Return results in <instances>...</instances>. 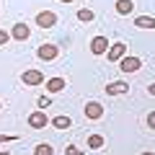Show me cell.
I'll return each mask as SVG.
<instances>
[{
    "label": "cell",
    "instance_id": "6da1fadb",
    "mask_svg": "<svg viewBox=\"0 0 155 155\" xmlns=\"http://www.w3.org/2000/svg\"><path fill=\"white\" fill-rule=\"evenodd\" d=\"M36 57L41 62H54L57 57H60V49H57V44H41L36 49Z\"/></svg>",
    "mask_w": 155,
    "mask_h": 155
},
{
    "label": "cell",
    "instance_id": "7a4b0ae2",
    "mask_svg": "<svg viewBox=\"0 0 155 155\" xmlns=\"http://www.w3.org/2000/svg\"><path fill=\"white\" fill-rule=\"evenodd\" d=\"M140 67H142V60H140V57H127V54H124L122 60H119V70H122L124 75H129V72H137Z\"/></svg>",
    "mask_w": 155,
    "mask_h": 155
},
{
    "label": "cell",
    "instance_id": "3957f363",
    "mask_svg": "<svg viewBox=\"0 0 155 155\" xmlns=\"http://www.w3.org/2000/svg\"><path fill=\"white\" fill-rule=\"evenodd\" d=\"M28 36H31V28H28V23H23V21L13 23V28H11V39H16V41H28Z\"/></svg>",
    "mask_w": 155,
    "mask_h": 155
},
{
    "label": "cell",
    "instance_id": "277c9868",
    "mask_svg": "<svg viewBox=\"0 0 155 155\" xmlns=\"http://www.w3.org/2000/svg\"><path fill=\"white\" fill-rule=\"evenodd\" d=\"M124 54H127V44H124V41H114V44L106 49V57H109V62H119Z\"/></svg>",
    "mask_w": 155,
    "mask_h": 155
},
{
    "label": "cell",
    "instance_id": "5b68a950",
    "mask_svg": "<svg viewBox=\"0 0 155 155\" xmlns=\"http://www.w3.org/2000/svg\"><path fill=\"white\" fill-rule=\"evenodd\" d=\"M83 114H85V119L96 122V119H101V116H104V106H101L98 101H88V104L83 106Z\"/></svg>",
    "mask_w": 155,
    "mask_h": 155
},
{
    "label": "cell",
    "instance_id": "8992f818",
    "mask_svg": "<svg viewBox=\"0 0 155 155\" xmlns=\"http://www.w3.org/2000/svg\"><path fill=\"white\" fill-rule=\"evenodd\" d=\"M106 49H109V36H93L91 39V54L101 57V54H106Z\"/></svg>",
    "mask_w": 155,
    "mask_h": 155
},
{
    "label": "cell",
    "instance_id": "52a82bcc",
    "mask_svg": "<svg viewBox=\"0 0 155 155\" xmlns=\"http://www.w3.org/2000/svg\"><path fill=\"white\" fill-rule=\"evenodd\" d=\"M21 80H23L26 85H41V83L47 80V75H44L41 70H26V72L21 75Z\"/></svg>",
    "mask_w": 155,
    "mask_h": 155
},
{
    "label": "cell",
    "instance_id": "ba28073f",
    "mask_svg": "<svg viewBox=\"0 0 155 155\" xmlns=\"http://www.w3.org/2000/svg\"><path fill=\"white\" fill-rule=\"evenodd\" d=\"M26 122H28V127H31V129H44L47 124H49V119H47V114H44V111L39 109V111H34V114L28 116Z\"/></svg>",
    "mask_w": 155,
    "mask_h": 155
},
{
    "label": "cell",
    "instance_id": "9c48e42d",
    "mask_svg": "<svg viewBox=\"0 0 155 155\" xmlns=\"http://www.w3.org/2000/svg\"><path fill=\"white\" fill-rule=\"evenodd\" d=\"M106 93L109 96H124V93H129V83L127 80H114V83L106 85Z\"/></svg>",
    "mask_w": 155,
    "mask_h": 155
},
{
    "label": "cell",
    "instance_id": "30bf717a",
    "mask_svg": "<svg viewBox=\"0 0 155 155\" xmlns=\"http://www.w3.org/2000/svg\"><path fill=\"white\" fill-rule=\"evenodd\" d=\"M36 23L41 28H52L57 23V13H52V11H41V13H36Z\"/></svg>",
    "mask_w": 155,
    "mask_h": 155
},
{
    "label": "cell",
    "instance_id": "8fae6325",
    "mask_svg": "<svg viewBox=\"0 0 155 155\" xmlns=\"http://www.w3.org/2000/svg\"><path fill=\"white\" fill-rule=\"evenodd\" d=\"M44 83H47V91H49V93H60V91L67 85V80L65 78H49V80H44Z\"/></svg>",
    "mask_w": 155,
    "mask_h": 155
},
{
    "label": "cell",
    "instance_id": "7c38bea8",
    "mask_svg": "<svg viewBox=\"0 0 155 155\" xmlns=\"http://www.w3.org/2000/svg\"><path fill=\"white\" fill-rule=\"evenodd\" d=\"M116 13L119 16H132V11H134V3L132 0H116Z\"/></svg>",
    "mask_w": 155,
    "mask_h": 155
},
{
    "label": "cell",
    "instance_id": "4fadbf2b",
    "mask_svg": "<svg viewBox=\"0 0 155 155\" xmlns=\"http://www.w3.org/2000/svg\"><path fill=\"white\" fill-rule=\"evenodd\" d=\"M134 26L137 28H150V31H153L155 28V18L153 16H134Z\"/></svg>",
    "mask_w": 155,
    "mask_h": 155
},
{
    "label": "cell",
    "instance_id": "5bb4252c",
    "mask_svg": "<svg viewBox=\"0 0 155 155\" xmlns=\"http://www.w3.org/2000/svg\"><path fill=\"white\" fill-rule=\"evenodd\" d=\"M49 122H52V127H54V129H70L72 127V119H70V116H54V119H49Z\"/></svg>",
    "mask_w": 155,
    "mask_h": 155
},
{
    "label": "cell",
    "instance_id": "9a60e30c",
    "mask_svg": "<svg viewBox=\"0 0 155 155\" xmlns=\"http://www.w3.org/2000/svg\"><path fill=\"white\" fill-rule=\"evenodd\" d=\"M96 18V13L91 11V8H80V11H78V21H83V23H91Z\"/></svg>",
    "mask_w": 155,
    "mask_h": 155
},
{
    "label": "cell",
    "instance_id": "2e32d148",
    "mask_svg": "<svg viewBox=\"0 0 155 155\" xmlns=\"http://www.w3.org/2000/svg\"><path fill=\"white\" fill-rule=\"evenodd\" d=\"M34 155H54V147L47 142H39L36 147H34Z\"/></svg>",
    "mask_w": 155,
    "mask_h": 155
},
{
    "label": "cell",
    "instance_id": "e0dca14e",
    "mask_svg": "<svg viewBox=\"0 0 155 155\" xmlns=\"http://www.w3.org/2000/svg\"><path fill=\"white\" fill-rule=\"evenodd\" d=\"M88 147L91 150H101L104 147V137H101V134H91L88 137Z\"/></svg>",
    "mask_w": 155,
    "mask_h": 155
},
{
    "label": "cell",
    "instance_id": "ac0fdd59",
    "mask_svg": "<svg viewBox=\"0 0 155 155\" xmlns=\"http://www.w3.org/2000/svg\"><path fill=\"white\" fill-rule=\"evenodd\" d=\"M36 104H39V109L44 111V109H49V106H52V98H49V96H39Z\"/></svg>",
    "mask_w": 155,
    "mask_h": 155
},
{
    "label": "cell",
    "instance_id": "d6986e66",
    "mask_svg": "<svg viewBox=\"0 0 155 155\" xmlns=\"http://www.w3.org/2000/svg\"><path fill=\"white\" fill-rule=\"evenodd\" d=\"M8 41H11V31L0 28V47H3V44H8Z\"/></svg>",
    "mask_w": 155,
    "mask_h": 155
},
{
    "label": "cell",
    "instance_id": "ffe728a7",
    "mask_svg": "<svg viewBox=\"0 0 155 155\" xmlns=\"http://www.w3.org/2000/svg\"><path fill=\"white\" fill-rule=\"evenodd\" d=\"M65 155H83V150H78L75 145H67V147H65Z\"/></svg>",
    "mask_w": 155,
    "mask_h": 155
},
{
    "label": "cell",
    "instance_id": "44dd1931",
    "mask_svg": "<svg viewBox=\"0 0 155 155\" xmlns=\"http://www.w3.org/2000/svg\"><path fill=\"white\" fill-rule=\"evenodd\" d=\"M13 140H18L16 134H0V145H3V142H13Z\"/></svg>",
    "mask_w": 155,
    "mask_h": 155
},
{
    "label": "cell",
    "instance_id": "7402d4cb",
    "mask_svg": "<svg viewBox=\"0 0 155 155\" xmlns=\"http://www.w3.org/2000/svg\"><path fill=\"white\" fill-rule=\"evenodd\" d=\"M147 127L155 129V111H150V114H147Z\"/></svg>",
    "mask_w": 155,
    "mask_h": 155
},
{
    "label": "cell",
    "instance_id": "603a6c76",
    "mask_svg": "<svg viewBox=\"0 0 155 155\" xmlns=\"http://www.w3.org/2000/svg\"><path fill=\"white\" fill-rule=\"evenodd\" d=\"M147 93H150V96H153V98H155V83H150V88H147Z\"/></svg>",
    "mask_w": 155,
    "mask_h": 155
},
{
    "label": "cell",
    "instance_id": "cb8c5ba5",
    "mask_svg": "<svg viewBox=\"0 0 155 155\" xmlns=\"http://www.w3.org/2000/svg\"><path fill=\"white\" fill-rule=\"evenodd\" d=\"M140 155H155V153H140Z\"/></svg>",
    "mask_w": 155,
    "mask_h": 155
},
{
    "label": "cell",
    "instance_id": "d4e9b609",
    "mask_svg": "<svg viewBox=\"0 0 155 155\" xmlns=\"http://www.w3.org/2000/svg\"><path fill=\"white\" fill-rule=\"evenodd\" d=\"M60 3H72V0H60Z\"/></svg>",
    "mask_w": 155,
    "mask_h": 155
},
{
    "label": "cell",
    "instance_id": "484cf974",
    "mask_svg": "<svg viewBox=\"0 0 155 155\" xmlns=\"http://www.w3.org/2000/svg\"><path fill=\"white\" fill-rule=\"evenodd\" d=\"M0 155H8V153H0Z\"/></svg>",
    "mask_w": 155,
    "mask_h": 155
},
{
    "label": "cell",
    "instance_id": "4316f807",
    "mask_svg": "<svg viewBox=\"0 0 155 155\" xmlns=\"http://www.w3.org/2000/svg\"><path fill=\"white\" fill-rule=\"evenodd\" d=\"M0 106H3V104H0Z\"/></svg>",
    "mask_w": 155,
    "mask_h": 155
}]
</instances>
